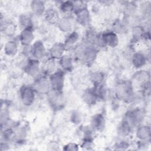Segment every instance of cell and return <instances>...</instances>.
Wrapping results in <instances>:
<instances>
[{
    "mask_svg": "<svg viewBox=\"0 0 151 151\" xmlns=\"http://www.w3.org/2000/svg\"><path fill=\"white\" fill-rule=\"evenodd\" d=\"M97 54V50L96 47L86 42L80 45L76 51L77 57L87 65H90L94 61Z\"/></svg>",
    "mask_w": 151,
    "mask_h": 151,
    "instance_id": "1",
    "label": "cell"
},
{
    "mask_svg": "<svg viewBox=\"0 0 151 151\" xmlns=\"http://www.w3.org/2000/svg\"><path fill=\"white\" fill-rule=\"evenodd\" d=\"M32 87L35 92L40 94H47L51 90L49 78L45 74L37 77Z\"/></svg>",
    "mask_w": 151,
    "mask_h": 151,
    "instance_id": "5",
    "label": "cell"
},
{
    "mask_svg": "<svg viewBox=\"0 0 151 151\" xmlns=\"http://www.w3.org/2000/svg\"><path fill=\"white\" fill-rule=\"evenodd\" d=\"M113 31L117 34H124L126 31V25L124 22L117 20L113 24Z\"/></svg>",
    "mask_w": 151,
    "mask_h": 151,
    "instance_id": "33",
    "label": "cell"
},
{
    "mask_svg": "<svg viewBox=\"0 0 151 151\" xmlns=\"http://www.w3.org/2000/svg\"><path fill=\"white\" fill-rule=\"evenodd\" d=\"M124 5V12L127 15L133 14L137 8V6L136 5V4L133 2H126V4Z\"/></svg>",
    "mask_w": 151,
    "mask_h": 151,
    "instance_id": "34",
    "label": "cell"
},
{
    "mask_svg": "<svg viewBox=\"0 0 151 151\" xmlns=\"http://www.w3.org/2000/svg\"><path fill=\"white\" fill-rule=\"evenodd\" d=\"M104 79V75L102 72L95 71L92 73L90 76V80L93 86L101 85Z\"/></svg>",
    "mask_w": 151,
    "mask_h": 151,
    "instance_id": "30",
    "label": "cell"
},
{
    "mask_svg": "<svg viewBox=\"0 0 151 151\" xmlns=\"http://www.w3.org/2000/svg\"><path fill=\"white\" fill-rule=\"evenodd\" d=\"M49 81L51 90L63 91L64 85V71L58 70L49 76Z\"/></svg>",
    "mask_w": 151,
    "mask_h": 151,
    "instance_id": "6",
    "label": "cell"
},
{
    "mask_svg": "<svg viewBox=\"0 0 151 151\" xmlns=\"http://www.w3.org/2000/svg\"><path fill=\"white\" fill-rule=\"evenodd\" d=\"M60 65L63 71H71L73 67V60L71 57L68 55H64L59 60Z\"/></svg>",
    "mask_w": 151,
    "mask_h": 151,
    "instance_id": "27",
    "label": "cell"
},
{
    "mask_svg": "<svg viewBox=\"0 0 151 151\" xmlns=\"http://www.w3.org/2000/svg\"><path fill=\"white\" fill-rule=\"evenodd\" d=\"M45 54L46 50L44 43L41 41L37 40L31 46V55L32 58L40 60L43 58Z\"/></svg>",
    "mask_w": 151,
    "mask_h": 151,
    "instance_id": "10",
    "label": "cell"
},
{
    "mask_svg": "<svg viewBox=\"0 0 151 151\" xmlns=\"http://www.w3.org/2000/svg\"><path fill=\"white\" fill-rule=\"evenodd\" d=\"M30 7L32 12L37 16H40L44 14L46 11L45 4L42 1L35 0L31 1L30 4Z\"/></svg>",
    "mask_w": 151,
    "mask_h": 151,
    "instance_id": "17",
    "label": "cell"
},
{
    "mask_svg": "<svg viewBox=\"0 0 151 151\" xmlns=\"http://www.w3.org/2000/svg\"><path fill=\"white\" fill-rule=\"evenodd\" d=\"M1 31L8 37H12L16 31V25L11 21H4V24L1 23Z\"/></svg>",
    "mask_w": 151,
    "mask_h": 151,
    "instance_id": "26",
    "label": "cell"
},
{
    "mask_svg": "<svg viewBox=\"0 0 151 151\" xmlns=\"http://www.w3.org/2000/svg\"><path fill=\"white\" fill-rule=\"evenodd\" d=\"M4 51L5 54L8 56L12 57L15 55L18 52L17 43L13 40L7 41L4 45Z\"/></svg>",
    "mask_w": 151,
    "mask_h": 151,
    "instance_id": "24",
    "label": "cell"
},
{
    "mask_svg": "<svg viewBox=\"0 0 151 151\" xmlns=\"http://www.w3.org/2000/svg\"><path fill=\"white\" fill-rule=\"evenodd\" d=\"M35 91L32 86H23L19 90V96L22 104L26 106H31L34 101Z\"/></svg>",
    "mask_w": 151,
    "mask_h": 151,
    "instance_id": "7",
    "label": "cell"
},
{
    "mask_svg": "<svg viewBox=\"0 0 151 151\" xmlns=\"http://www.w3.org/2000/svg\"><path fill=\"white\" fill-rule=\"evenodd\" d=\"M133 86L130 81H123L117 86L116 95L118 98L123 100H129L133 96Z\"/></svg>",
    "mask_w": 151,
    "mask_h": 151,
    "instance_id": "4",
    "label": "cell"
},
{
    "mask_svg": "<svg viewBox=\"0 0 151 151\" xmlns=\"http://www.w3.org/2000/svg\"><path fill=\"white\" fill-rule=\"evenodd\" d=\"M118 44L119 38L117 34L113 31H109L99 35L96 45L100 47H109L114 48L116 47Z\"/></svg>",
    "mask_w": 151,
    "mask_h": 151,
    "instance_id": "2",
    "label": "cell"
},
{
    "mask_svg": "<svg viewBox=\"0 0 151 151\" xmlns=\"http://www.w3.org/2000/svg\"><path fill=\"white\" fill-rule=\"evenodd\" d=\"M146 32L145 31L143 28L141 26H135L132 29V35L134 40L137 41L145 37Z\"/></svg>",
    "mask_w": 151,
    "mask_h": 151,
    "instance_id": "32",
    "label": "cell"
},
{
    "mask_svg": "<svg viewBox=\"0 0 151 151\" xmlns=\"http://www.w3.org/2000/svg\"><path fill=\"white\" fill-rule=\"evenodd\" d=\"M143 119V112L140 109H134L129 111L126 115V119L133 127L140 123Z\"/></svg>",
    "mask_w": 151,
    "mask_h": 151,
    "instance_id": "9",
    "label": "cell"
},
{
    "mask_svg": "<svg viewBox=\"0 0 151 151\" xmlns=\"http://www.w3.org/2000/svg\"><path fill=\"white\" fill-rule=\"evenodd\" d=\"M40 61L38 60L30 58L28 60L24 67L25 72L30 76H37L40 71Z\"/></svg>",
    "mask_w": 151,
    "mask_h": 151,
    "instance_id": "13",
    "label": "cell"
},
{
    "mask_svg": "<svg viewBox=\"0 0 151 151\" xmlns=\"http://www.w3.org/2000/svg\"><path fill=\"white\" fill-rule=\"evenodd\" d=\"M48 102L51 107L55 110H60L65 105V98L63 91L51 90L47 94Z\"/></svg>",
    "mask_w": 151,
    "mask_h": 151,
    "instance_id": "3",
    "label": "cell"
},
{
    "mask_svg": "<svg viewBox=\"0 0 151 151\" xmlns=\"http://www.w3.org/2000/svg\"><path fill=\"white\" fill-rule=\"evenodd\" d=\"M34 35L32 28L22 29L19 35V41L24 47L30 46L34 40Z\"/></svg>",
    "mask_w": 151,
    "mask_h": 151,
    "instance_id": "11",
    "label": "cell"
},
{
    "mask_svg": "<svg viewBox=\"0 0 151 151\" xmlns=\"http://www.w3.org/2000/svg\"><path fill=\"white\" fill-rule=\"evenodd\" d=\"M44 17L46 21L51 25H57L60 19L58 12L54 8H49L46 10Z\"/></svg>",
    "mask_w": 151,
    "mask_h": 151,
    "instance_id": "16",
    "label": "cell"
},
{
    "mask_svg": "<svg viewBox=\"0 0 151 151\" xmlns=\"http://www.w3.org/2000/svg\"><path fill=\"white\" fill-rule=\"evenodd\" d=\"M57 26L62 32L66 33L71 32L72 23L69 17L65 16L62 18H60L57 24Z\"/></svg>",
    "mask_w": 151,
    "mask_h": 151,
    "instance_id": "21",
    "label": "cell"
},
{
    "mask_svg": "<svg viewBox=\"0 0 151 151\" xmlns=\"http://www.w3.org/2000/svg\"><path fill=\"white\" fill-rule=\"evenodd\" d=\"M64 150H78V145L74 143H70L64 146Z\"/></svg>",
    "mask_w": 151,
    "mask_h": 151,
    "instance_id": "36",
    "label": "cell"
},
{
    "mask_svg": "<svg viewBox=\"0 0 151 151\" xmlns=\"http://www.w3.org/2000/svg\"><path fill=\"white\" fill-rule=\"evenodd\" d=\"M71 120L74 123H78L81 121V116L79 113L75 111L71 115Z\"/></svg>",
    "mask_w": 151,
    "mask_h": 151,
    "instance_id": "35",
    "label": "cell"
},
{
    "mask_svg": "<svg viewBox=\"0 0 151 151\" xmlns=\"http://www.w3.org/2000/svg\"><path fill=\"white\" fill-rule=\"evenodd\" d=\"M60 10L65 17H69L74 12V4L73 1L61 2L60 5Z\"/></svg>",
    "mask_w": 151,
    "mask_h": 151,
    "instance_id": "25",
    "label": "cell"
},
{
    "mask_svg": "<svg viewBox=\"0 0 151 151\" xmlns=\"http://www.w3.org/2000/svg\"><path fill=\"white\" fill-rule=\"evenodd\" d=\"M105 123L104 116L101 113L96 114L91 118L90 127L93 130L101 131L104 129Z\"/></svg>",
    "mask_w": 151,
    "mask_h": 151,
    "instance_id": "15",
    "label": "cell"
},
{
    "mask_svg": "<svg viewBox=\"0 0 151 151\" xmlns=\"http://www.w3.org/2000/svg\"><path fill=\"white\" fill-rule=\"evenodd\" d=\"M76 19L77 22L81 25L86 27L88 25L90 21V12L86 5L74 11Z\"/></svg>",
    "mask_w": 151,
    "mask_h": 151,
    "instance_id": "8",
    "label": "cell"
},
{
    "mask_svg": "<svg viewBox=\"0 0 151 151\" xmlns=\"http://www.w3.org/2000/svg\"><path fill=\"white\" fill-rule=\"evenodd\" d=\"M147 58L143 53L140 52H136L132 55V63L136 68H140L146 63Z\"/></svg>",
    "mask_w": 151,
    "mask_h": 151,
    "instance_id": "18",
    "label": "cell"
},
{
    "mask_svg": "<svg viewBox=\"0 0 151 151\" xmlns=\"http://www.w3.org/2000/svg\"><path fill=\"white\" fill-rule=\"evenodd\" d=\"M66 51L64 43L56 42L54 44L49 50L50 58L54 60H60Z\"/></svg>",
    "mask_w": 151,
    "mask_h": 151,
    "instance_id": "12",
    "label": "cell"
},
{
    "mask_svg": "<svg viewBox=\"0 0 151 151\" xmlns=\"http://www.w3.org/2000/svg\"><path fill=\"white\" fill-rule=\"evenodd\" d=\"M78 38L79 35L77 32L72 31L68 33L64 42L66 51L72 48L75 45V44L78 41Z\"/></svg>",
    "mask_w": 151,
    "mask_h": 151,
    "instance_id": "20",
    "label": "cell"
},
{
    "mask_svg": "<svg viewBox=\"0 0 151 151\" xmlns=\"http://www.w3.org/2000/svg\"><path fill=\"white\" fill-rule=\"evenodd\" d=\"M19 24L23 29L32 28V21L31 18L26 14H22L19 17Z\"/></svg>",
    "mask_w": 151,
    "mask_h": 151,
    "instance_id": "31",
    "label": "cell"
},
{
    "mask_svg": "<svg viewBox=\"0 0 151 151\" xmlns=\"http://www.w3.org/2000/svg\"><path fill=\"white\" fill-rule=\"evenodd\" d=\"M99 35L95 29L89 28L86 32L84 42L95 46L99 39Z\"/></svg>",
    "mask_w": 151,
    "mask_h": 151,
    "instance_id": "22",
    "label": "cell"
},
{
    "mask_svg": "<svg viewBox=\"0 0 151 151\" xmlns=\"http://www.w3.org/2000/svg\"><path fill=\"white\" fill-rule=\"evenodd\" d=\"M150 136V129L147 126H140L136 130V137L140 140H147Z\"/></svg>",
    "mask_w": 151,
    "mask_h": 151,
    "instance_id": "28",
    "label": "cell"
},
{
    "mask_svg": "<svg viewBox=\"0 0 151 151\" xmlns=\"http://www.w3.org/2000/svg\"><path fill=\"white\" fill-rule=\"evenodd\" d=\"M133 80L137 86L144 88L149 84V74L145 70H140L133 75Z\"/></svg>",
    "mask_w": 151,
    "mask_h": 151,
    "instance_id": "14",
    "label": "cell"
},
{
    "mask_svg": "<svg viewBox=\"0 0 151 151\" xmlns=\"http://www.w3.org/2000/svg\"><path fill=\"white\" fill-rule=\"evenodd\" d=\"M132 127L130 124L126 119H124L117 127V133L121 137H126L130 133Z\"/></svg>",
    "mask_w": 151,
    "mask_h": 151,
    "instance_id": "23",
    "label": "cell"
},
{
    "mask_svg": "<svg viewBox=\"0 0 151 151\" xmlns=\"http://www.w3.org/2000/svg\"><path fill=\"white\" fill-rule=\"evenodd\" d=\"M55 67V60L49 58L48 60H45L42 65V70L44 71V74L45 75L49 74L50 75L52 73L54 72Z\"/></svg>",
    "mask_w": 151,
    "mask_h": 151,
    "instance_id": "29",
    "label": "cell"
},
{
    "mask_svg": "<svg viewBox=\"0 0 151 151\" xmlns=\"http://www.w3.org/2000/svg\"><path fill=\"white\" fill-rule=\"evenodd\" d=\"M84 101L89 105L94 104L97 100H99L97 94H96L94 87L87 89L83 94Z\"/></svg>",
    "mask_w": 151,
    "mask_h": 151,
    "instance_id": "19",
    "label": "cell"
}]
</instances>
